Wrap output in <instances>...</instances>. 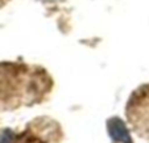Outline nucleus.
<instances>
[{"label":"nucleus","mask_w":149,"mask_h":143,"mask_svg":"<svg viewBox=\"0 0 149 143\" xmlns=\"http://www.w3.org/2000/svg\"><path fill=\"white\" fill-rule=\"evenodd\" d=\"M54 83L42 67L25 63H0V110L41 104L50 96Z\"/></svg>","instance_id":"f257e3e1"},{"label":"nucleus","mask_w":149,"mask_h":143,"mask_svg":"<svg viewBox=\"0 0 149 143\" xmlns=\"http://www.w3.org/2000/svg\"><path fill=\"white\" fill-rule=\"evenodd\" d=\"M125 116L136 134L149 139V84L141 85L131 95Z\"/></svg>","instance_id":"f03ea898"},{"label":"nucleus","mask_w":149,"mask_h":143,"mask_svg":"<svg viewBox=\"0 0 149 143\" xmlns=\"http://www.w3.org/2000/svg\"><path fill=\"white\" fill-rule=\"evenodd\" d=\"M54 133H56L54 129H52V131L50 133L46 131V135L44 137L37 130L28 127L20 135H15L12 143H59V140H57Z\"/></svg>","instance_id":"7ed1b4c3"},{"label":"nucleus","mask_w":149,"mask_h":143,"mask_svg":"<svg viewBox=\"0 0 149 143\" xmlns=\"http://www.w3.org/2000/svg\"><path fill=\"white\" fill-rule=\"evenodd\" d=\"M107 130L113 143H133L125 124L120 118H110L107 122Z\"/></svg>","instance_id":"20e7f679"},{"label":"nucleus","mask_w":149,"mask_h":143,"mask_svg":"<svg viewBox=\"0 0 149 143\" xmlns=\"http://www.w3.org/2000/svg\"><path fill=\"white\" fill-rule=\"evenodd\" d=\"M8 1H9V0H0V8H1L3 6H6Z\"/></svg>","instance_id":"39448f33"}]
</instances>
